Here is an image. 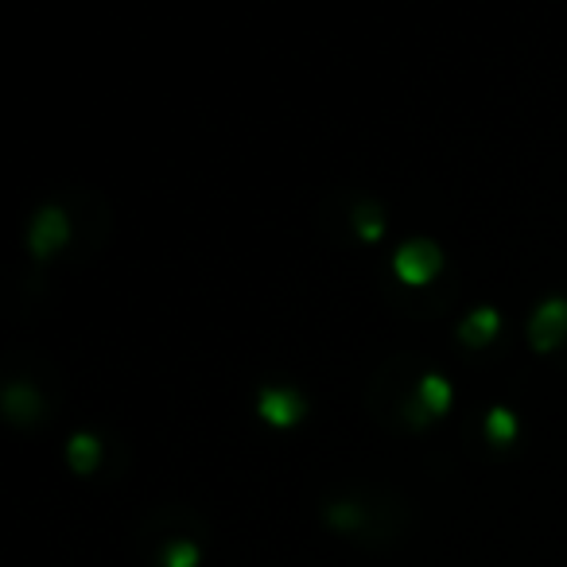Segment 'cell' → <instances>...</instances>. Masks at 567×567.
<instances>
[{
  "label": "cell",
  "mask_w": 567,
  "mask_h": 567,
  "mask_svg": "<svg viewBox=\"0 0 567 567\" xmlns=\"http://www.w3.org/2000/svg\"><path fill=\"white\" fill-rule=\"evenodd\" d=\"M63 203L74 221V241L66 260L71 265H86V260L102 257L105 241L113 234V206L105 203V195L97 187H66Z\"/></svg>",
  "instance_id": "3"
},
{
  "label": "cell",
  "mask_w": 567,
  "mask_h": 567,
  "mask_svg": "<svg viewBox=\"0 0 567 567\" xmlns=\"http://www.w3.org/2000/svg\"><path fill=\"white\" fill-rule=\"evenodd\" d=\"M435 365L427 362L420 350H396L393 358L373 370L370 385H365V409L389 432H424L432 424V412H427L420 385L432 373Z\"/></svg>",
  "instance_id": "2"
},
{
  "label": "cell",
  "mask_w": 567,
  "mask_h": 567,
  "mask_svg": "<svg viewBox=\"0 0 567 567\" xmlns=\"http://www.w3.org/2000/svg\"><path fill=\"white\" fill-rule=\"evenodd\" d=\"M175 536H206L210 540V520L190 502H179V497L159 502L156 509L144 513V520L136 525V548L144 556V551L159 548V544L175 540Z\"/></svg>",
  "instance_id": "5"
},
{
  "label": "cell",
  "mask_w": 567,
  "mask_h": 567,
  "mask_svg": "<svg viewBox=\"0 0 567 567\" xmlns=\"http://www.w3.org/2000/svg\"><path fill=\"white\" fill-rule=\"evenodd\" d=\"M59 385H43L32 378V370H20L17 358H4V393H0V412L12 427H40L55 409Z\"/></svg>",
  "instance_id": "4"
},
{
  "label": "cell",
  "mask_w": 567,
  "mask_h": 567,
  "mask_svg": "<svg viewBox=\"0 0 567 567\" xmlns=\"http://www.w3.org/2000/svg\"><path fill=\"white\" fill-rule=\"evenodd\" d=\"M567 342V296H548L528 316V347L536 354H559Z\"/></svg>",
  "instance_id": "8"
},
{
  "label": "cell",
  "mask_w": 567,
  "mask_h": 567,
  "mask_svg": "<svg viewBox=\"0 0 567 567\" xmlns=\"http://www.w3.org/2000/svg\"><path fill=\"white\" fill-rule=\"evenodd\" d=\"M66 463L79 474H94L97 463H102V440L94 432H74L66 440Z\"/></svg>",
  "instance_id": "13"
},
{
  "label": "cell",
  "mask_w": 567,
  "mask_h": 567,
  "mask_svg": "<svg viewBox=\"0 0 567 567\" xmlns=\"http://www.w3.org/2000/svg\"><path fill=\"white\" fill-rule=\"evenodd\" d=\"M28 252H32L35 265L43 260L59 257V252H71V241H74V221H71V210H66L63 195L59 198H48L43 206H35V214L28 218Z\"/></svg>",
  "instance_id": "6"
},
{
  "label": "cell",
  "mask_w": 567,
  "mask_h": 567,
  "mask_svg": "<svg viewBox=\"0 0 567 567\" xmlns=\"http://www.w3.org/2000/svg\"><path fill=\"white\" fill-rule=\"evenodd\" d=\"M319 517L331 533L354 540L358 548H393L420 525V509L404 489L381 482H347L319 497Z\"/></svg>",
  "instance_id": "1"
},
{
  "label": "cell",
  "mask_w": 567,
  "mask_h": 567,
  "mask_svg": "<svg viewBox=\"0 0 567 567\" xmlns=\"http://www.w3.org/2000/svg\"><path fill=\"white\" fill-rule=\"evenodd\" d=\"M203 548H206V536H175V540L144 551V559H148L152 567H198Z\"/></svg>",
  "instance_id": "11"
},
{
  "label": "cell",
  "mask_w": 567,
  "mask_h": 567,
  "mask_svg": "<svg viewBox=\"0 0 567 567\" xmlns=\"http://www.w3.org/2000/svg\"><path fill=\"white\" fill-rule=\"evenodd\" d=\"M420 396H424V404H427V412H432V416H443V412L451 409V381L443 378L440 370H432L424 378V385H420Z\"/></svg>",
  "instance_id": "14"
},
{
  "label": "cell",
  "mask_w": 567,
  "mask_h": 567,
  "mask_svg": "<svg viewBox=\"0 0 567 567\" xmlns=\"http://www.w3.org/2000/svg\"><path fill=\"white\" fill-rule=\"evenodd\" d=\"M257 412L260 420H268L272 427H292L308 416V396L296 385H284V381H268L257 393Z\"/></svg>",
  "instance_id": "9"
},
{
  "label": "cell",
  "mask_w": 567,
  "mask_h": 567,
  "mask_svg": "<svg viewBox=\"0 0 567 567\" xmlns=\"http://www.w3.org/2000/svg\"><path fill=\"white\" fill-rule=\"evenodd\" d=\"M497 327H502V316H497L489 303H482V308L466 311V319L458 323V339H463L466 347H489Z\"/></svg>",
  "instance_id": "12"
},
{
  "label": "cell",
  "mask_w": 567,
  "mask_h": 567,
  "mask_svg": "<svg viewBox=\"0 0 567 567\" xmlns=\"http://www.w3.org/2000/svg\"><path fill=\"white\" fill-rule=\"evenodd\" d=\"M559 365L567 370V342H564V350H559Z\"/></svg>",
  "instance_id": "16"
},
{
  "label": "cell",
  "mask_w": 567,
  "mask_h": 567,
  "mask_svg": "<svg viewBox=\"0 0 567 567\" xmlns=\"http://www.w3.org/2000/svg\"><path fill=\"white\" fill-rule=\"evenodd\" d=\"M440 268H443V249H440V241H432V237H409V241L396 245L393 272L404 288H427Z\"/></svg>",
  "instance_id": "7"
},
{
  "label": "cell",
  "mask_w": 567,
  "mask_h": 567,
  "mask_svg": "<svg viewBox=\"0 0 567 567\" xmlns=\"http://www.w3.org/2000/svg\"><path fill=\"white\" fill-rule=\"evenodd\" d=\"M486 435H489V443H497V447L513 443V435H517V416H513L509 409H502V404H494V409L486 412Z\"/></svg>",
  "instance_id": "15"
},
{
  "label": "cell",
  "mask_w": 567,
  "mask_h": 567,
  "mask_svg": "<svg viewBox=\"0 0 567 567\" xmlns=\"http://www.w3.org/2000/svg\"><path fill=\"white\" fill-rule=\"evenodd\" d=\"M342 229L354 241H378L385 234V206L373 195H354L342 206Z\"/></svg>",
  "instance_id": "10"
}]
</instances>
